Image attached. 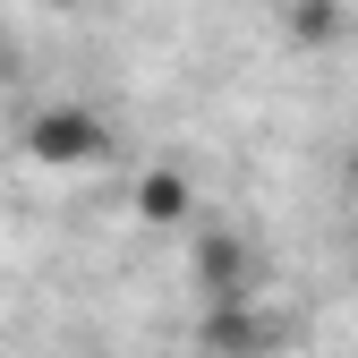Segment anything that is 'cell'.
I'll use <instances>...</instances> for the list:
<instances>
[{
  "mask_svg": "<svg viewBox=\"0 0 358 358\" xmlns=\"http://www.w3.org/2000/svg\"><path fill=\"white\" fill-rule=\"evenodd\" d=\"M26 154L43 171H85V162L111 154V128L85 103H43V111H26Z\"/></svg>",
  "mask_w": 358,
  "mask_h": 358,
  "instance_id": "1",
  "label": "cell"
},
{
  "mask_svg": "<svg viewBox=\"0 0 358 358\" xmlns=\"http://www.w3.org/2000/svg\"><path fill=\"white\" fill-rule=\"evenodd\" d=\"M188 264H196V299H205V307L256 299V264H248V248H239L231 231H205V239L188 248Z\"/></svg>",
  "mask_w": 358,
  "mask_h": 358,
  "instance_id": "2",
  "label": "cell"
},
{
  "mask_svg": "<svg viewBox=\"0 0 358 358\" xmlns=\"http://www.w3.org/2000/svg\"><path fill=\"white\" fill-rule=\"evenodd\" d=\"M9 69H17V60H9V34H0V77H9Z\"/></svg>",
  "mask_w": 358,
  "mask_h": 358,
  "instance_id": "4",
  "label": "cell"
},
{
  "mask_svg": "<svg viewBox=\"0 0 358 358\" xmlns=\"http://www.w3.org/2000/svg\"><path fill=\"white\" fill-rule=\"evenodd\" d=\"M137 213L145 222H188V179L179 171H145L137 179Z\"/></svg>",
  "mask_w": 358,
  "mask_h": 358,
  "instance_id": "3",
  "label": "cell"
}]
</instances>
